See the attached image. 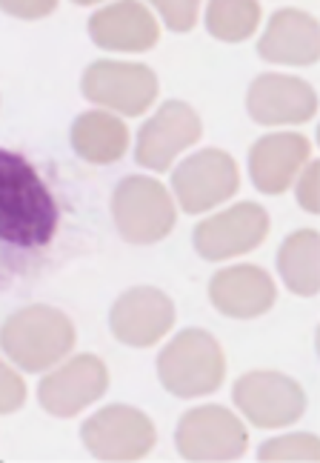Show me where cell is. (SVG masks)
Returning a JSON list of instances; mask_svg holds the SVG:
<instances>
[{
  "label": "cell",
  "instance_id": "6da1fadb",
  "mask_svg": "<svg viewBox=\"0 0 320 463\" xmlns=\"http://www.w3.org/2000/svg\"><path fill=\"white\" fill-rule=\"evenodd\" d=\"M58 232V203L24 155L0 149V241L41 249Z\"/></svg>",
  "mask_w": 320,
  "mask_h": 463
},
{
  "label": "cell",
  "instance_id": "7a4b0ae2",
  "mask_svg": "<svg viewBox=\"0 0 320 463\" xmlns=\"http://www.w3.org/2000/svg\"><path fill=\"white\" fill-rule=\"evenodd\" d=\"M0 346L26 372H43L75 346V324L55 307H26L0 329Z\"/></svg>",
  "mask_w": 320,
  "mask_h": 463
},
{
  "label": "cell",
  "instance_id": "3957f363",
  "mask_svg": "<svg viewBox=\"0 0 320 463\" xmlns=\"http://www.w3.org/2000/svg\"><path fill=\"white\" fill-rule=\"evenodd\" d=\"M226 375L221 344L203 329H186L160 352L157 378L174 398H201L218 392Z\"/></svg>",
  "mask_w": 320,
  "mask_h": 463
},
{
  "label": "cell",
  "instance_id": "277c9868",
  "mask_svg": "<svg viewBox=\"0 0 320 463\" xmlns=\"http://www.w3.org/2000/svg\"><path fill=\"white\" fill-rule=\"evenodd\" d=\"M112 221L123 241L157 243L174 226V203L152 177H123L112 194Z\"/></svg>",
  "mask_w": 320,
  "mask_h": 463
},
{
  "label": "cell",
  "instance_id": "5b68a950",
  "mask_svg": "<svg viewBox=\"0 0 320 463\" xmlns=\"http://www.w3.org/2000/svg\"><path fill=\"white\" fill-rule=\"evenodd\" d=\"M235 406L260 430H278V426L295 423L306 409V392L297 381L280 372L258 369L238 378L232 389Z\"/></svg>",
  "mask_w": 320,
  "mask_h": 463
},
{
  "label": "cell",
  "instance_id": "8992f818",
  "mask_svg": "<svg viewBox=\"0 0 320 463\" xmlns=\"http://www.w3.org/2000/svg\"><path fill=\"white\" fill-rule=\"evenodd\" d=\"M83 447L98 460H137L155 447V423L135 406H106L80 430Z\"/></svg>",
  "mask_w": 320,
  "mask_h": 463
},
{
  "label": "cell",
  "instance_id": "52a82bcc",
  "mask_svg": "<svg viewBox=\"0 0 320 463\" xmlns=\"http://www.w3.org/2000/svg\"><path fill=\"white\" fill-rule=\"evenodd\" d=\"M174 447L186 460H235L246 452L249 435L229 409L198 406L177 423Z\"/></svg>",
  "mask_w": 320,
  "mask_h": 463
},
{
  "label": "cell",
  "instance_id": "ba28073f",
  "mask_svg": "<svg viewBox=\"0 0 320 463\" xmlns=\"http://www.w3.org/2000/svg\"><path fill=\"white\" fill-rule=\"evenodd\" d=\"M83 98L120 115H144L157 98V78L144 63L98 61L83 72Z\"/></svg>",
  "mask_w": 320,
  "mask_h": 463
},
{
  "label": "cell",
  "instance_id": "9c48e42d",
  "mask_svg": "<svg viewBox=\"0 0 320 463\" xmlns=\"http://www.w3.org/2000/svg\"><path fill=\"white\" fill-rule=\"evenodd\" d=\"M238 181L235 160L221 149H203L192 155L172 172L174 198L189 215H201V212L229 201L238 192Z\"/></svg>",
  "mask_w": 320,
  "mask_h": 463
},
{
  "label": "cell",
  "instance_id": "30bf717a",
  "mask_svg": "<svg viewBox=\"0 0 320 463\" xmlns=\"http://www.w3.org/2000/svg\"><path fill=\"white\" fill-rule=\"evenodd\" d=\"M201 118L189 103L169 100L157 109L155 118L144 123V129L137 132L135 160L140 166L152 172H166L172 160L201 140Z\"/></svg>",
  "mask_w": 320,
  "mask_h": 463
},
{
  "label": "cell",
  "instance_id": "8fae6325",
  "mask_svg": "<svg viewBox=\"0 0 320 463\" xmlns=\"http://www.w3.org/2000/svg\"><path fill=\"white\" fill-rule=\"evenodd\" d=\"M106 386H109V372H106L103 361L95 354H78L41 381L38 401L49 415L72 418L83 412L89 403L103 398Z\"/></svg>",
  "mask_w": 320,
  "mask_h": 463
},
{
  "label": "cell",
  "instance_id": "7c38bea8",
  "mask_svg": "<svg viewBox=\"0 0 320 463\" xmlns=\"http://www.w3.org/2000/svg\"><path fill=\"white\" fill-rule=\"evenodd\" d=\"M266 232H269V215L258 203H238L226 212L206 218L194 229V249L206 260H226L255 249Z\"/></svg>",
  "mask_w": 320,
  "mask_h": 463
},
{
  "label": "cell",
  "instance_id": "4fadbf2b",
  "mask_svg": "<svg viewBox=\"0 0 320 463\" xmlns=\"http://www.w3.org/2000/svg\"><path fill=\"white\" fill-rule=\"evenodd\" d=\"M174 324V304L155 287H135L123 292L109 315V326L120 344L146 349L155 346Z\"/></svg>",
  "mask_w": 320,
  "mask_h": 463
},
{
  "label": "cell",
  "instance_id": "5bb4252c",
  "mask_svg": "<svg viewBox=\"0 0 320 463\" xmlns=\"http://www.w3.org/2000/svg\"><path fill=\"white\" fill-rule=\"evenodd\" d=\"M246 109L260 127L306 123L317 112L315 89L292 75H260L246 95Z\"/></svg>",
  "mask_w": 320,
  "mask_h": 463
},
{
  "label": "cell",
  "instance_id": "9a60e30c",
  "mask_svg": "<svg viewBox=\"0 0 320 463\" xmlns=\"http://www.w3.org/2000/svg\"><path fill=\"white\" fill-rule=\"evenodd\" d=\"M209 298L226 317H258L269 312L278 300L275 280L260 266H229L209 283Z\"/></svg>",
  "mask_w": 320,
  "mask_h": 463
},
{
  "label": "cell",
  "instance_id": "2e32d148",
  "mask_svg": "<svg viewBox=\"0 0 320 463\" xmlns=\"http://www.w3.org/2000/svg\"><path fill=\"white\" fill-rule=\"evenodd\" d=\"M258 52L269 63L309 66L320 58V26L309 12L280 9L266 26Z\"/></svg>",
  "mask_w": 320,
  "mask_h": 463
},
{
  "label": "cell",
  "instance_id": "e0dca14e",
  "mask_svg": "<svg viewBox=\"0 0 320 463\" xmlns=\"http://www.w3.org/2000/svg\"><path fill=\"white\" fill-rule=\"evenodd\" d=\"M312 144L304 135L280 132L266 135L249 152V175L252 184L266 194H280L292 186L300 166L309 160Z\"/></svg>",
  "mask_w": 320,
  "mask_h": 463
},
{
  "label": "cell",
  "instance_id": "ac0fdd59",
  "mask_svg": "<svg viewBox=\"0 0 320 463\" xmlns=\"http://www.w3.org/2000/svg\"><path fill=\"white\" fill-rule=\"evenodd\" d=\"M89 34L109 52H146L157 43V21L144 4L103 6L89 21Z\"/></svg>",
  "mask_w": 320,
  "mask_h": 463
},
{
  "label": "cell",
  "instance_id": "d6986e66",
  "mask_svg": "<svg viewBox=\"0 0 320 463\" xmlns=\"http://www.w3.org/2000/svg\"><path fill=\"white\" fill-rule=\"evenodd\" d=\"M72 146L89 164H115L129 146V129L109 112H83L72 127Z\"/></svg>",
  "mask_w": 320,
  "mask_h": 463
},
{
  "label": "cell",
  "instance_id": "ffe728a7",
  "mask_svg": "<svg viewBox=\"0 0 320 463\" xmlns=\"http://www.w3.org/2000/svg\"><path fill=\"white\" fill-rule=\"evenodd\" d=\"M280 278L295 295H317L320 289V238L315 229H300L289 235L278 255Z\"/></svg>",
  "mask_w": 320,
  "mask_h": 463
},
{
  "label": "cell",
  "instance_id": "44dd1931",
  "mask_svg": "<svg viewBox=\"0 0 320 463\" xmlns=\"http://www.w3.org/2000/svg\"><path fill=\"white\" fill-rule=\"evenodd\" d=\"M258 21H260V6L255 0H235V4L218 0V4H209L206 9V29L218 41H229V43L246 41L255 32Z\"/></svg>",
  "mask_w": 320,
  "mask_h": 463
},
{
  "label": "cell",
  "instance_id": "7402d4cb",
  "mask_svg": "<svg viewBox=\"0 0 320 463\" xmlns=\"http://www.w3.org/2000/svg\"><path fill=\"white\" fill-rule=\"evenodd\" d=\"M260 460H317L320 458V443L315 435L300 432V435H283L275 440H266L260 452Z\"/></svg>",
  "mask_w": 320,
  "mask_h": 463
},
{
  "label": "cell",
  "instance_id": "603a6c76",
  "mask_svg": "<svg viewBox=\"0 0 320 463\" xmlns=\"http://www.w3.org/2000/svg\"><path fill=\"white\" fill-rule=\"evenodd\" d=\"M26 403V386L24 378L14 369L0 361V415H12Z\"/></svg>",
  "mask_w": 320,
  "mask_h": 463
},
{
  "label": "cell",
  "instance_id": "cb8c5ba5",
  "mask_svg": "<svg viewBox=\"0 0 320 463\" xmlns=\"http://www.w3.org/2000/svg\"><path fill=\"white\" fill-rule=\"evenodd\" d=\"M157 12H160V17H164L172 32H189L194 26V21H198L201 9H198L194 0H184V4H174V0H160Z\"/></svg>",
  "mask_w": 320,
  "mask_h": 463
},
{
  "label": "cell",
  "instance_id": "d4e9b609",
  "mask_svg": "<svg viewBox=\"0 0 320 463\" xmlns=\"http://www.w3.org/2000/svg\"><path fill=\"white\" fill-rule=\"evenodd\" d=\"M297 201L306 212H320V201H317V164H309L304 177H297Z\"/></svg>",
  "mask_w": 320,
  "mask_h": 463
},
{
  "label": "cell",
  "instance_id": "484cf974",
  "mask_svg": "<svg viewBox=\"0 0 320 463\" xmlns=\"http://www.w3.org/2000/svg\"><path fill=\"white\" fill-rule=\"evenodd\" d=\"M0 9L6 14H14V17H43V14H52L55 12V4L52 0H32V4H21V0H0Z\"/></svg>",
  "mask_w": 320,
  "mask_h": 463
}]
</instances>
